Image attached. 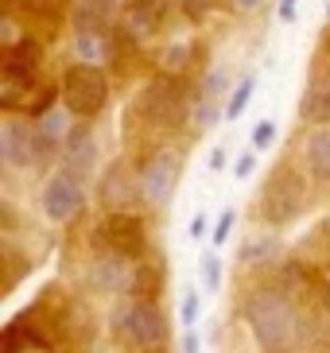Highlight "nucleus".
I'll return each mask as SVG.
<instances>
[{
	"mask_svg": "<svg viewBox=\"0 0 330 353\" xmlns=\"http://www.w3.org/2000/svg\"><path fill=\"white\" fill-rule=\"evenodd\" d=\"M245 319L257 334V342L272 353H288L300 338V314L280 291H257L245 303Z\"/></svg>",
	"mask_w": 330,
	"mask_h": 353,
	"instance_id": "f257e3e1",
	"label": "nucleus"
},
{
	"mask_svg": "<svg viewBox=\"0 0 330 353\" xmlns=\"http://www.w3.org/2000/svg\"><path fill=\"white\" fill-rule=\"evenodd\" d=\"M183 8H186V16H191V20H202V16L214 8V0H183Z\"/></svg>",
	"mask_w": 330,
	"mask_h": 353,
	"instance_id": "a878e982",
	"label": "nucleus"
},
{
	"mask_svg": "<svg viewBox=\"0 0 330 353\" xmlns=\"http://www.w3.org/2000/svg\"><path fill=\"white\" fill-rule=\"evenodd\" d=\"M276 241L272 237H260V241H249L245 249H241V260H245V264H260V260H269V256H276Z\"/></svg>",
	"mask_w": 330,
	"mask_h": 353,
	"instance_id": "aec40b11",
	"label": "nucleus"
},
{
	"mask_svg": "<svg viewBox=\"0 0 330 353\" xmlns=\"http://www.w3.org/2000/svg\"><path fill=\"white\" fill-rule=\"evenodd\" d=\"M233 221H237V214H233V210H226V214L217 218V225H214V249H222V245H226V237H229V229H233Z\"/></svg>",
	"mask_w": 330,
	"mask_h": 353,
	"instance_id": "b1692460",
	"label": "nucleus"
},
{
	"mask_svg": "<svg viewBox=\"0 0 330 353\" xmlns=\"http://www.w3.org/2000/svg\"><path fill=\"white\" fill-rule=\"evenodd\" d=\"M35 66H39V43H35V39H16V43H8V54H4V78L28 82Z\"/></svg>",
	"mask_w": 330,
	"mask_h": 353,
	"instance_id": "f8f14e48",
	"label": "nucleus"
},
{
	"mask_svg": "<svg viewBox=\"0 0 330 353\" xmlns=\"http://www.w3.org/2000/svg\"><path fill=\"white\" fill-rule=\"evenodd\" d=\"M327 59H330V39H327Z\"/></svg>",
	"mask_w": 330,
	"mask_h": 353,
	"instance_id": "72a5a7b5",
	"label": "nucleus"
},
{
	"mask_svg": "<svg viewBox=\"0 0 330 353\" xmlns=\"http://www.w3.org/2000/svg\"><path fill=\"white\" fill-rule=\"evenodd\" d=\"M222 90H226V74H222V70L206 74L202 94H198V109H195V117H198V125H202V128H210L217 117H222V109H217V97H222Z\"/></svg>",
	"mask_w": 330,
	"mask_h": 353,
	"instance_id": "ddd939ff",
	"label": "nucleus"
},
{
	"mask_svg": "<svg viewBox=\"0 0 330 353\" xmlns=\"http://www.w3.org/2000/svg\"><path fill=\"white\" fill-rule=\"evenodd\" d=\"M51 152V140L39 125L20 121V117H8L0 125V156L8 167H39Z\"/></svg>",
	"mask_w": 330,
	"mask_h": 353,
	"instance_id": "7ed1b4c3",
	"label": "nucleus"
},
{
	"mask_svg": "<svg viewBox=\"0 0 330 353\" xmlns=\"http://www.w3.org/2000/svg\"><path fill=\"white\" fill-rule=\"evenodd\" d=\"M140 194H144V183H136L133 167L124 163V159H117V163L105 171V175H101V187H97L101 206H109L113 214H128V206H133Z\"/></svg>",
	"mask_w": 330,
	"mask_h": 353,
	"instance_id": "1a4fd4ad",
	"label": "nucleus"
},
{
	"mask_svg": "<svg viewBox=\"0 0 330 353\" xmlns=\"http://www.w3.org/2000/svg\"><path fill=\"white\" fill-rule=\"evenodd\" d=\"M198 314H202V311H198V291H186L183 303H179V319H183L186 330H191V326L198 322Z\"/></svg>",
	"mask_w": 330,
	"mask_h": 353,
	"instance_id": "5701e85b",
	"label": "nucleus"
},
{
	"mask_svg": "<svg viewBox=\"0 0 330 353\" xmlns=\"http://www.w3.org/2000/svg\"><path fill=\"white\" fill-rule=\"evenodd\" d=\"M179 171H183V159H179V152H171V148H164V152H155V156L148 159L140 183H144V198L152 206H167V202H171V194H175V187H179Z\"/></svg>",
	"mask_w": 330,
	"mask_h": 353,
	"instance_id": "0eeeda50",
	"label": "nucleus"
},
{
	"mask_svg": "<svg viewBox=\"0 0 330 353\" xmlns=\"http://www.w3.org/2000/svg\"><path fill=\"white\" fill-rule=\"evenodd\" d=\"M253 94H257V78L249 74L245 82H241L237 90H233V97H229V105H226V121H237V117L245 113V105L253 101Z\"/></svg>",
	"mask_w": 330,
	"mask_h": 353,
	"instance_id": "6ab92c4d",
	"label": "nucleus"
},
{
	"mask_svg": "<svg viewBox=\"0 0 330 353\" xmlns=\"http://www.w3.org/2000/svg\"><path fill=\"white\" fill-rule=\"evenodd\" d=\"M183 353H202V350H198V334L186 330V338H183Z\"/></svg>",
	"mask_w": 330,
	"mask_h": 353,
	"instance_id": "c756f323",
	"label": "nucleus"
},
{
	"mask_svg": "<svg viewBox=\"0 0 330 353\" xmlns=\"http://www.w3.org/2000/svg\"><path fill=\"white\" fill-rule=\"evenodd\" d=\"M303 156H307L311 175L330 179V132H311L303 140Z\"/></svg>",
	"mask_w": 330,
	"mask_h": 353,
	"instance_id": "f3484780",
	"label": "nucleus"
},
{
	"mask_svg": "<svg viewBox=\"0 0 330 353\" xmlns=\"http://www.w3.org/2000/svg\"><path fill=\"white\" fill-rule=\"evenodd\" d=\"M90 288H93V291H121V288H128V272H124V256L97 260V264L90 268Z\"/></svg>",
	"mask_w": 330,
	"mask_h": 353,
	"instance_id": "4468645a",
	"label": "nucleus"
},
{
	"mask_svg": "<svg viewBox=\"0 0 330 353\" xmlns=\"http://www.w3.org/2000/svg\"><path fill=\"white\" fill-rule=\"evenodd\" d=\"M222 167H226V152L214 148V152H210V171H222Z\"/></svg>",
	"mask_w": 330,
	"mask_h": 353,
	"instance_id": "c85d7f7f",
	"label": "nucleus"
},
{
	"mask_svg": "<svg viewBox=\"0 0 330 353\" xmlns=\"http://www.w3.org/2000/svg\"><path fill=\"white\" fill-rule=\"evenodd\" d=\"M300 113H303V121H315V125H330V82L311 85L307 94H303Z\"/></svg>",
	"mask_w": 330,
	"mask_h": 353,
	"instance_id": "a211bd4d",
	"label": "nucleus"
},
{
	"mask_svg": "<svg viewBox=\"0 0 330 353\" xmlns=\"http://www.w3.org/2000/svg\"><path fill=\"white\" fill-rule=\"evenodd\" d=\"M327 16H330V12H327Z\"/></svg>",
	"mask_w": 330,
	"mask_h": 353,
	"instance_id": "f704fd0d",
	"label": "nucleus"
},
{
	"mask_svg": "<svg viewBox=\"0 0 330 353\" xmlns=\"http://www.w3.org/2000/svg\"><path fill=\"white\" fill-rule=\"evenodd\" d=\"M202 233H206V218H202V214H198V218L191 221V237H202Z\"/></svg>",
	"mask_w": 330,
	"mask_h": 353,
	"instance_id": "7c9ffc66",
	"label": "nucleus"
},
{
	"mask_svg": "<svg viewBox=\"0 0 330 353\" xmlns=\"http://www.w3.org/2000/svg\"><path fill=\"white\" fill-rule=\"evenodd\" d=\"M237 4H241V8H249V4H257V0H237Z\"/></svg>",
	"mask_w": 330,
	"mask_h": 353,
	"instance_id": "473e14b6",
	"label": "nucleus"
},
{
	"mask_svg": "<svg viewBox=\"0 0 330 353\" xmlns=\"http://www.w3.org/2000/svg\"><path fill=\"white\" fill-rule=\"evenodd\" d=\"M186 90L179 78H171V74H159V78H152V82L144 85V94H140V113L152 121V125H164V128H175L183 125L186 117Z\"/></svg>",
	"mask_w": 330,
	"mask_h": 353,
	"instance_id": "39448f33",
	"label": "nucleus"
},
{
	"mask_svg": "<svg viewBox=\"0 0 330 353\" xmlns=\"http://www.w3.org/2000/svg\"><path fill=\"white\" fill-rule=\"evenodd\" d=\"M202 283H206L210 291L222 288V260H217L214 252H206V256H202Z\"/></svg>",
	"mask_w": 330,
	"mask_h": 353,
	"instance_id": "4be33fe9",
	"label": "nucleus"
},
{
	"mask_svg": "<svg viewBox=\"0 0 330 353\" xmlns=\"http://www.w3.org/2000/svg\"><path fill=\"white\" fill-rule=\"evenodd\" d=\"M322 299H327V311H330V276H327V288H322Z\"/></svg>",
	"mask_w": 330,
	"mask_h": 353,
	"instance_id": "2f4dec72",
	"label": "nucleus"
},
{
	"mask_svg": "<svg viewBox=\"0 0 330 353\" xmlns=\"http://www.w3.org/2000/svg\"><path fill=\"white\" fill-rule=\"evenodd\" d=\"M62 171H70V175L86 179L93 175V163H97V144H93V136L86 128H74L66 140H62Z\"/></svg>",
	"mask_w": 330,
	"mask_h": 353,
	"instance_id": "9b49d317",
	"label": "nucleus"
},
{
	"mask_svg": "<svg viewBox=\"0 0 330 353\" xmlns=\"http://www.w3.org/2000/svg\"><path fill=\"white\" fill-rule=\"evenodd\" d=\"M43 132H47V140H59V136H62V140H66V136H70V132H66V117H62L59 113V109H51V113H43Z\"/></svg>",
	"mask_w": 330,
	"mask_h": 353,
	"instance_id": "412c9836",
	"label": "nucleus"
},
{
	"mask_svg": "<svg viewBox=\"0 0 330 353\" xmlns=\"http://www.w3.org/2000/svg\"><path fill=\"white\" fill-rule=\"evenodd\" d=\"M47 338H43L28 319L20 322H8V330H4V353H23V350H47Z\"/></svg>",
	"mask_w": 330,
	"mask_h": 353,
	"instance_id": "dca6fc26",
	"label": "nucleus"
},
{
	"mask_svg": "<svg viewBox=\"0 0 330 353\" xmlns=\"http://www.w3.org/2000/svg\"><path fill=\"white\" fill-rule=\"evenodd\" d=\"M295 4H300V0H280V20L284 23L295 20Z\"/></svg>",
	"mask_w": 330,
	"mask_h": 353,
	"instance_id": "cd10ccee",
	"label": "nucleus"
},
{
	"mask_svg": "<svg viewBox=\"0 0 330 353\" xmlns=\"http://www.w3.org/2000/svg\"><path fill=\"white\" fill-rule=\"evenodd\" d=\"M78 210H82V179L70 175V171H59V175L47 179V187H43V214L51 221H70Z\"/></svg>",
	"mask_w": 330,
	"mask_h": 353,
	"instance_id": "6e6552de",
	"label": "nucleus"
},
{
	"mask_svg": "<svg viewBox=\"0 0 330 353\" xmlns=\"http://www.w3.org/2000/svg\"><path fill=\"white\" fill-rule=\"evenodd\" d=\"M253 167H257V156H253V152H245V156L237 159V167H233V175H237V179H249V175H253Z\"/></svg>",
	"mask_w": 330,
	"mask_h": 353,
	"instance_id": "bb28decb",
	"label": "nucleus"
},
{
	"mask_svg": "<svg viewBox=\"0 0 330 353\" xmlns=\"http://www.w3.org/2000/svg\"><path fill=\"white\" fill-rule=\"evenodd\" d=\"M303 179L295 175V171H276V175L269 179V187H264V218L272 221V225H284V221H291L295 214L303 210Z\"/></svg>",
	"mask_w": 330,
	"mask_h": 353,
	"instance_id": "423d86ee",
	"label": "nucleus"
},
{
	"mask_svg": "<svg viewBox=\"0 0 330 353\" xmlns=\"http://www.w3.org/2000/svg\"><path fill=\"white\" fill-rule=\"evenodd\" d=\"M101 241L117 256H140L148 249L144 241V221L136 218V214H113V218L101 225Z\"/></svg>",
	"mask_w": 330,
	"mask_h": 353,
	"instance_id": "9d476101",
	"label": "nucleus"
},
{
	"mask_svg": "<svg viewBox=\"0 0 330 353\" xmlns=\"http://www.w3.org/2000/svg\"><path fill=\"white\" fill-rule=\"evenodd\" d=\"M113 330H117V338H124V342L144 345L148 350V345L164 342V314L155 311L152 299H136V295H128L124 303H117Z\"/></svg>",
	"mask_w": 330,
	"mask_h": 353,
	"instance_id": "20e7f679",
	"label": "nucleus"
},
{
	"mask_svg": "<svg viewBox=\"0 0 330 353\" xmlns=\"http://www.w3.org/2000/svg\"><path fill=\"white\" fill-rule=\"evenodd\" d=\"M62 101L74 117H97L109 101V82L97 63H78L62 74Z\"/></svg>",
	"mask_w": 330,
	"mask_h": 353,
	"instance_id": "f03ea898",
	"label": "nucleus"
},
{
	"mask_svg": "<svg viewBox=\"0 0 330 353\" xmlns=\"http://www.w3.org/2000/svg\"><path fill=\"white\" fill-rule=\"evenodd\" d=\"M164 12V4L159 0H128V8H124V20H128V28H133L136 35H152L155 28H159V16Z\"/></svg>",
	"mask_w": 330,
	"mask_h": 353,
	"instance_id": "2eb2a0df",
	"label": "nucleus"
},
{
	"mask_svg": "<svg viewBox=\"0 0 330 353\" xmlns=\"http://www.w3.org/2000/svg\"><path fill=\"white\" fill-rule=\"evenodd\" d=\"M272 140H276V125L272 121H257V128H253V148H269Z\"/></svg>",
	"mask_w": 330,
	"mask_h": 353,
	"instance_id": "393cba45",
	"label": "nucleus"
}]
</instances>
